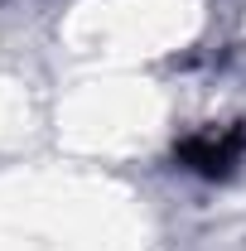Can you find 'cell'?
<instances>
[{"instance_id": "cell-1", "label": "cell", "mask_w": 246, "mask_h": 251, "mask_svg": "<svg viewBox=\"0 0 246 251\" xmlns=\"http://www.w3.org/2000/svg\"><path fill=\"white\" fill-rule=\"evenodd\" d=\"M174 159L184 164L188 174H198V179H232L237 164L246 159V121L188 130L184 140L174 145Z\"/></svg>"}]
</instances>
